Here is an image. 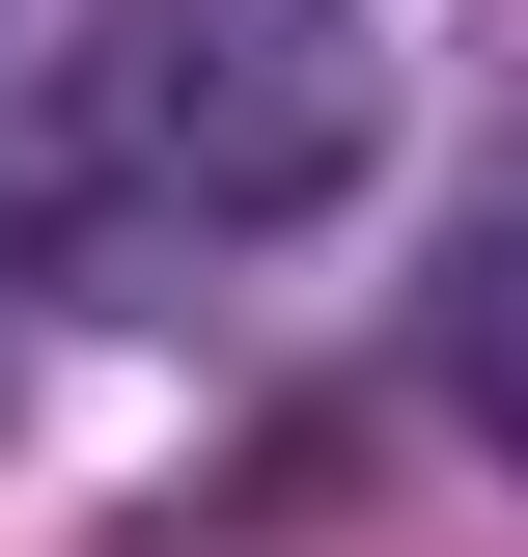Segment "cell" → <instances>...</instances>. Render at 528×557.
Returning <instances> with one entry per match:
<instances>
[{
    "mask_svg": "<svg viewBox=\"0 0 528 557\" xmlns=\"http://www.w3.org/2000/svg\"><path fill=\"white\" fill-rule=\"evenodd\" d=\"M390 168V28L362 0H112L56 57V196L139 251H278Z\"/></svg>",
    "mask_w": 528,
    "mask_h": 557,
    "instance_id": "6da1fadb",
    "label": "cell"
},
{
    "mask_svg": "<svg viewBox=\"0 0 528 557\" xmlns=\"http://www.w3.org/2000/svg\"><path fill=\"white\" fill-rule=\"evenodd\" d=\"M445 418L528 474V223H473V278H445Z\"/></svg>",
    "mask_w": 528,
    "mask_h": 557,
    "instance_id": "7a4b0ae2",
    "label": "cell"
},
{
    "mask_svg": "<svg viewBox=\"0 0 528 557\" xmlns=\"http://www.w3.org/2000/svg\"><path fill=\"white\" fill-rule=\"evenodd\" d=\"M28 307H56V196L0 168V362H28Z\"/></svg>",
    "mask_w": 528,
    "mask_h": 557,
    "instance_id": "3957f363",
    "label": "cell"
}]
</instances>
